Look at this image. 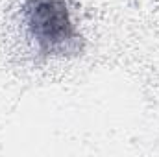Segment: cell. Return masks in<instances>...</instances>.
I'll list each match as a JSON object with an SVG mask.
<instances>
[{"instance_id": "6da1fadb", "label": "cell", "mask_w": 159, "mask_h": 157, "mask_svg": "<svg viewBox=\"0 0 159 157\" xmlns=\"http://www.w3.org/2000/svg\"><path fill=\"white\" fill-rule=\"evenodd\" d=\"M24 20L43 54H67L78 48L81 37L65 0H26Z\"/></svg>"}]
</instances>
